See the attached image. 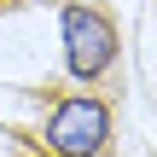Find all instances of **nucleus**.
I'll list each match as a JSON object with an SVG mask.
<instances>
[{
    "label": "nucleus",
    "instance_id": "nucleus-2",
    "mask_svg": "<svg viewBox=\"0 0 157 157\" xmlns=\"http://www.w3.org/2000/svg\"><path fill=\"white\" fill-rule=\"evenodd\" d=\"M105 134H111V117L99 99H64L47 122V146L58 157H93L105 146Z\"/></svg>",
    "mask_w": 157,
    "mask_h": 157
},
{
    "label": "nucleus",
    "instance_id": "nucleus-3",
    "mask_svg": "<svg viewBox=\"0 0 157 157\" xmlns=\"http://www.w3.org/2000/svg\"><path fill=\"white\" fill-rule=\"evenodd\" d=\"M52 157H58V151H52Z\"/></svg>",
    "mask_w": 157,
    "mask_h": 157
},
{
    "label": "nucleus",
    "instance_id": "nucleus-1",
    "mask_svg": "<svg viewBox=\"0 0 157 157\" xmlns=\"http://www.w3.org/2000/svg\"><path fill=\"white\" fill-rule=\"evenodd\" d=\"M111 58H117V29L93 6H64V64H70V76L93 82V76L111 70Z\"/></svg>",
    "mask_w": 157,
    "mask_h": 157
}]
</instances>
